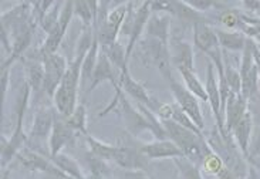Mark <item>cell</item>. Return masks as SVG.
<instances>
[{"label": "cell", "instance_id": "cell-6", "mask_svg": "<svg viewBox=\"0 0 260 179\" xmlns=\"http://www.w3.org/2000/svg\"><path fill=\"white\" fill-rule=\"evenodd\" d=\"M168 84L171 91L174 94V97H175L176 104L182 108L186 114L189 115L190 120L195 122V125H197L198 128L201 129V131H204V114L201 111V105H199V101H198L197 97L190 93L186 87L182 86L181 83H178L174 77H171L168 80Z\"/></svg>", "mask_w": 260, "mask_h": 179}, {"label": "cell", "instance_id": "cell-45", "mask_svg": "<svg viewBox=\"0 0 260 179\" xmlns=\"http://www.w3.org/2000/svg\"><path fill=\"white\" fill-rule=\"evenodd\" d=\"M91 179H107L106 176H92L91 175Z\"/></svg>", "mask_w": 260, "mask_h": 179}, {"label": "cell", "instance_id": "cell-4", "mask_svg": "<svg viewBox=\"0 0 260 179\" xmlns=\"http://www.w3.org/2000/svg\"><path fill=\"white\" fill-rule=\"evenodd\" d=\"M256 47V42L247 37L246 46L242 51L240 60V79H242V95L247 101L253 100L259 93V71L257 65L254 63L253 50Z\"/></svg>", "mask_w": 260, "mask_h": 179}, {"label": "cell", "instance_id": "cell-33", "mask_svg": "<svg viewBox=\"0 0 260 179\" xmlns=\"http://www.w3.org/2000/svg\"><path fill=\"white\" fill-rule=\"evenodd\" d=\"M63 3L64 2H54L53 6L49 9V12L40 20L39 26L42 27V30L46 34H49L50 31L58 24V17H60V12H61V8H63Z\"/></svg>", "mask_w": 260, "mask_h": 179}, {"label": "cell", "instance_id": "cell-7", "mask_svg": "<svg viewBox=\"0 0 260 179\" xmlns=\"http://www.w3.org/2000/svg\"><path fill=\"white\" fill-rule=\"evenodd\" d=\"M118 86L121 87V90H122L124 93L127 94V95H129L131 98H134L138 104L145 105V107H148L149 110H152L154 113H156L158 107L161 105L158 101L155 100V98H152V97L148 94V91L145 90V87L142 86L141 83H138V81L131 76V73L128 70V65H125V67L120 71Z\"/></svg>", "mask_w": 260, "mask_h": 179}, {"label": "cell", "instance_id": "cell-18", "mask_svg": "<svg viewBox=\"0 0 260 179\" xmlns=\"http://www.w3.org/2000/svg\"><path fill=\"white\" fill-rule=\"evenodd\" d=\"M24 61V68H26V79H27L28 87L31 88V91L37 95V94L43 93V83H44V65L40 56H39V50L35 51L33 56L23 58Z\"/></svg>", "mask_w": 260, "mask_h": 179}, {"label": "cell", "instance_id": "cell-17", "mask_svg": "<svg viewBox=\"0 0 260 179\" xmlns=\"http://www.w3.org/2000/svg\"><path fill=\"white\" fill-rule=\"evenodd\" d=\"M249 101L242 94H231L226 101L225 107V131L226 134L232 132L233 127L242 120V117L246 114Z\"/></svg>", "mask_w": 260, "mask_h": 179}, {"label": "cell", "instance_id": "cell-39", "mask_svg": "<svg viewBox=\"0 0 260 179\" xmlns=\"http://www.w3.org/2000/svg\"><path fill=\"white\" fill-rule=\"evenodd\" d=\"M243 8H246L250 13L260 15V2H243L242 3Z\"/></svg>", "mask_w": 260, "mask_h": 179}, {"label": "cell", "instance_id": "cell-2", "mask_svg": "<svg viewBox=\"0 0 260 179\" xmlns=\"http://www.w3.org/2000/svg\"><path fill=\"white\" fill-rule=\"evenodd\" d=\"M31 88L28 87L27 83H24L23 90L17 97L16 102V124L14 129L12 132L10 138L2 136V166L6 168L7 164H10V161L14 157H17V154L23 150V145L27 142V135L24 134L23 129V122H24V115L27 111L28 98H30Z\"/></svg>", "mask_w": 260, "mask_h": 179}, {"label": "cell", "instance_id": "cell-9", "mask_svg": "<svg viewBox=\"0 0 260 179\" xmlns=\"http://www.w3.org/2000/svg\"><path fill=\"white\" fill-rule=\"evenodd\" d=\"M192 30H193V44L204 54H206V57L209 60L223 53L219 46L218 37H216L215 29L211 23L199 22L193 24Z\"/></svg>", "mask_w": 260, "mask_h": 179}, {"label": "cell", "instance_id": "cell-27", "mask_svg": "<svg viewBox=\"0 0 260 179\" xmlns=\"http://www.w3.org/2000/svg\"><path fill=\"white\" fill-rule=\"evenodd\" d=\"M85 141L88 145V152H91L92 155H95L100 159H104V161H113L115 157V152H117V145H111V144H107L104 141H100L97 138H94L91 135L85 136Z\"/></svg>", "mask_w": 260, "mask_h": 179}, {"label": "cell", "instance_id": "cell-23", "mask_svg": "<svg viewBox=\"0 0 260 179\" xmlns=\"http://www.w3.org/2000/svg\"><path fill=\"white\" fill-rule=\"evenodd\" d=\"M17 157L20 159V162L30 171H40L44 173H50L56 168V165L51 162V159H47L46 157H43L42 154L35 152L30 150H21Z\"/></svg>", "mask_w": 260, "mask_h": 179}, {"label": "cell", "instance_id": "cell-32", "mask_svg": "<svg viewBox=\"0 0 260 179\" xmlns=\"http://www.w3.org/2000/svg\"><path fill=\"white\" fill-rule=\"evenodd\" d=\"M174 162L181 175V179H204L201 173V166L190 162L189 159H186L185 157L175 158Z\"/></svg>", "mask_w": 260, "mask_h": 179}, {"label": "cell", "instance_id": "cell-37", "mask_svg": "<svg viewBox=\"0 0 260 179\" xmlns=\"http://www.w3.org/2000/svg\"><path fill=\"white\" fill-rule=\"evenodd\" d=\"M257 157H260V127L256 131L253 141H250V147H249V162H250V165L256 166L254 159Z\"/></svg>", "mask_w": 260, "mask_h": 179}, {"label": "cell", "instance_id": "cell-19", "mask_svg": "<svg viewBox=\"0 0 260 179\" xmlns=\"http://www.w3.org/2000/svg\"><path fill=\"white\" fill-rule=\"evenodd\" d=\"M56 120V110L50 107H42L35 115V120L30 129V138L33 139H44L50 138L51 129Z\"/></svg>", "mask_w": 260, "mask_h": 179}, {"label": "cell", "instance_id": "cell-30", "mask_svg": "<svg viewBox=\"0 0 260 179\" xmlns=\"http://www.w3.org/2000/svg\"><path fill=\"white\" fill-rule=\"evenodd\" d=\"M101 50L106 53L107 57L110 58V61L113 63V65L118 71H121L125 65H128L127 57H125V47L120 42L111 44V46H107V47H101Z\"/></svg>", "mask_w": 260, "mask_h": 179}, {"label": "cell", "instance_id": "cell-8", "mask_svg": "<svg viewBox=\"0 0 260 179\" xmlns=\"http://www.w3.org/2000/svg\"><path fill=\"white\" fill-rule=\"evenodd\" d=\"M205 90L208 94V102L211 104L212 113L216 121V128L222 136L231 135L226 134L225 131V120L222 115V101H220V91H219V83L216 76H215V65L212 64V61L208 63V68H206V84H205Z\"/></svg>", "mask_w": 260, "mask_h": 179}, {"label": "cell", "instance_id": "cell-25", "mask_svg": "<svg viewBox=\"0 0 260 179\" xmlns=\"http://www.w3.org/2000/svg\"><path fill=\"white\" fill-rule=\"evenodd\" d=\"M50 159H51V162L56 165L60 171L64 172L66 175H69L71 179H90L87 178L84 175V172L81 171V168H80V165L77 164V161L73 159V158H71L70 155H67V154L60 152L58 155L50 158Z\"/></svg>", "mask_w": 260, "mask_h": 179}, {"label": "cell", "instance_id": "cell-16", "mask_svg": "<svg viewBox=\"0 0 260 179\" xmlns=\"http://www.w3.org/2000/svg\"><path fill=\"white\" fill-rule=\"evenodd\" d=\"M252 132H253V115L250 111H247L246 114L242 117L235 127H233L231 135L233 136L235 142L239 148L240 154L245 157V159L249 161V147L252 141Z\"/></svg>", "mask_w": 260, "mask_h": 179}, {"label": "cell", "instance_id": "cell-22", "mask_svg": "<svg viewBox=\"0 0 260 179\" xmlns=\"http://www.w3.org/2000/svg\"><path fill=\"white\" fill-rule=\"evenodd\" d=\"M213 29H215L222 51H243L247 37L242 31H232V30L219 29V27H213Z\"/></svg>", "mask_w": 260, "mask_h": 179}, {"label": "cell", "instance_id": "cell-13", "mask_svg": "<svg viewBox=\"0 0 260 179\" xmlns=\"http://www.w3.org/2000/svg\"><path fill=\"white\" fill-rule=\"evenodd\" d=\"M115 70H117V68H115L113 65V63L110 61V58L107 57L106 53L100 49L99 60H97V64H95V68H94V73H92L91 81H90V86H88L87 94H91L100 84H103V83H106V81H110V83L113 84L114 88L120 87L118 86L120 74H117ZM117 71H118V70H117Z\"/></svg>", "mask_w": 260, "mask_h": 179}, {"label": "cell", "instance_id": "cell-1", "mask_svg": "<svg viewBox=\"0 0 260 179\" xmlns=\"http://www.w3.org/2000/svg\"><path fill=\"white\" fill-rule=\"evenodd\" d=\"M162 125L168 135V139H171L179 150L182 151L183 157L198 166H201L205 154L211 150L204 134H197L182 125L176 124L172 120L162 121Z\"/></svg>", "mask_w": 260, "mask_h": 179}, {"label": "cell", "instance_id": "cell-5", "mask_svg": "<svg viewBox=\"0 0 260 179\" xmlns=\"http://www.w3.org/2000/svg\"><path fill=\"white\" fill-rule=\"evenodd\" d=\"M44 65V83H43V93L53 100L57 88L60 87L67 71V61L60 53L49 54L42 58Z\"/></svg>", "mask_w": 260, "mask_h": 179}, {"label": "cell", "instance_id": "cell-29", "mask_svg": "<svg viewBox=\"0 0 260 179\" xmlns=\"http://www.w3.org/2000/svg\"><path fill=\"white\" fill-rule=\"evenodd\" d=\"M100 49H101V46H100L99 39H97V34H95V39H94V43H92L91 49L87 53L84 61H83V68H81V80L83 81H91L92 73H94L97 60H99Z\"/></svg>", "mask_w": 260, "mask_h": 179}, {"label": "cell", "instance_id": "cell-10", "mask_svg": "<svg viewBox=\"0 0 260 179\" xmlns=\"http://www.w3.org/2000/svg\"><path fill=\"white\" fill-rule=\"evenodd\" d=\"M33 16V3L23 2L16 5L14 8L2 13V31H6L12 37L17 30L26 26Z\"/></svg>", "mask_w": 260, "mask_h": 179}, {"label": "cell", "instance_id": "cell-44", "mask_svg": "<svg viewBox=\"0 0 260 179\" xmlns=\"http://www.w3.org/2000/svg\"><path fill=\"white\" fill-rule=\"evenodd\" d=\"M253 57H254V54H253ZM254 63H256V65H257V71H259V79H260V58L254 57Z\"/></svg>", "mask_w": 260, "mask_h": 179}, {"label": "cell", "instance_id": "cell-34", "mask_svg": "<svg viewBox=\"0 0 260 179\" xmlns=\"http://www.w3.org/2000/svg\"><path fill=\"white\" fill-rule=\"evenodd\" d=\"M223 61H225V79L231 88V93L242 94V79H240L239 70L233 67L232 63L226 57H223Z\"/></svg>", "mask_w": 260, "mask_h": 179}, {"label": "cell", "instance_id": "cell-41", "mask_svg": "<svg viewBox=\"0 0 260 179\" xmlns=\"http://www.w3.org/2000/svg\"><path fill=\"white\" fill-rule=\"evenodd\" d=\"M9 79H10V70H3L2 71V86H3V97L7 93V86H9Z\"/></svg>", "mask_w": 260, "mask_h": 179}, {"label": "cell", "instance_id": "cell-43", "mask_svg": "<svg viewBox=\"0 0 260 179\" xmlns=\"http://www.w3.org/2000/svg\"><path fill=\"white\" fill-rule=\"evenodd\" d=\"M253 54H254V57L260 58V49H259V46H257V44H256V47H254Z\"/></svg>", "mask_w": 260, "mask_h": 179}, {"label": "cell", "instance_id": "cell-11", "mask_svg": "<svg viewBox=\"0 0 260 179\" xmlns=\"http://www.w3.org/2000/svg\"><path fill=\"white\" fill-rule=\"evenodd\" d=\"M76 134L77 132L67 124V120L56 111V120H54V125H53L49 138L50 158L58 155L63 151L64 147L69 145L74 139Z\"/></svg>", "mask_w": 260, "mask_h": 179}, {"label": "cell", "instance_id": "cell-42", "mask_svg": "<svg viewBox=\"0 0 260 179\" xmlns=\"http://www.w3.org/2000/svg\"><path fill=\"white\" fill-rule=\"evenodd\" d=\"M246 179H260L259 172H257V169H256V166H254V165H250V166H249Z\"/></svg>", "mask_w": 260, "mask_h": 179}, {"label": "cell", "instance_id": "cell-24", "mask_svg": "<svg viewBox=\"0 0 260 179\" xmlns=\"http://www.w3.org/2000/svg\"><path fill=\"white\" fill-rule=\"evenodd\" d=\"M216 20L219 24H222L226 30H232V31H242L245 27V22H243V12L242 10H236V9H231L226 6L222 10H216Z\"/></svg>", "mask_w": 260, "mask_h": 179}, {"label": "cell", "instance_id": "cell-12", "mask_svg": "<svg viewBox=\"0 0 260 179\" xmlns=\"http://www.w3.org/2000/svg\"><path fill=\"white\" fill-rule=\"evenodd\" d=\"M151 13H152L151 12V2H144V3H138L137 5L133 27H131V33L128 36L127 47H125V57H127V61H129V58L133 56L137 44L140 43L141 36L145 31V27H147V23L149 20Z\"/></svg>", "mask_w": 260, "mask_h": 179}, {"label": "cell", "instance_id": "cell-31", "mask_svg": "<svg viewBox=\"0 0 260 179\" xmlns=\"http://www.w3.org/2000/svg\"><path fill=\"white\" fill-rule=\"evenodd\" d=\"M66 120H67V124L77 134H83L85 136L88 135V132H87V110H85L84 104H78L76 110L73 111V114L67 117Z\"/></svg>", "mask_w": 260, "mask_h": 179}, {"label": "cell", "instance_id": "cell-36", "mask_svg": "<svg viewBox=\"0 0 260 179\" xmlns=\"http://www.w3.org/2000/svg\"><path fill=\"white\" fill-rule=\"evenodd\" d=\"M171 120L176 124H179V125H182L185 128L190 129V131H193V132H197V134H204V131H201V129L198 128L197 125H195V122L190 120V117L185 111H183L182 108L179 107L176 102L172 104V115H171Z\"/></svg>", "mask_w": 260, "mask_h": 179}, {"label": "cell", "instance_id": "cell-38", "mask_svg": "<svg viewBox=\"0 0 260 179\" xmlns=\"http://www.w3.org/2000/svg\"><path fill=\"white\" fill-rule=\"evenodd\" d=\"M122 179H149L147 172L142 169H133V171H125L122 175Z\"/></svg>", "mask_w": 260, "mask_h": 179}, {"label": "cell", "instance_id": "cell-14", "mask_svg": "<svg viewBox=\"0 0 260 179\" xmlns=\"http://www.w3.org/2000/svg\"><path fill=\"white\" fill-rule=\"evenodd\" d=\"M148 159L140 151V147H128V145H117V152L114 157V162L125 171L142 169L145 171L148 166Z\"/></svg>", "mask_w": 260, "mask_h": 179}, {"label": "cell", "instance_id": "cell-3", "mask_svg": "<svg viewBox=\"0 0 260 179\" xmlns=\"http://www.w3.org/2000/svg\"><path fill=\"white\" fill-rule=\"evenodd\" d=\"M137 47H138L140 58L145 64L155 67L167 81L172 77L171 51H169L168 43H164L161 40L151 39V37H145V39H141Z\"/></svg>", "mask_w": 260, "mask_h": 179}, {"label": "cell", "instance_id": "cell-20", "mask_svg": "<svg viewBox=\"0 0 260 179\" xmlns=\"http://www.w3.org/2000/svg\"><path fill=\"white\" fill-rule=\"evenodd\" d=\"M171 61L176 70H195L193 68V51L192 46L185 40L175 39L171 44Z\"/></svg>", "mask_w": 260, "mask_h": 179}, {"label": "cell", "instance_id": "cell-28", "mask_svg": "<svg viewBox=\"0 0 260 179\" xmlns=\"http://www.w3.org/2000/svg\"><path fill=\"white\" fill-rule=\"evenodd\" d=\"M179 74L185 83V87L197 97L198 100L208 101V94H206L205 86L201 83V80L198 79L195 70H179Z\"/></svg>", "mask_w": 260, "mask_h": 179}, {"label": "cell", "instance_id": "cell-21", "mask_svg": "<svg viewBox=\"0 0 260 179\" xmlns=\"http://www.w3.org/2000/svg\"><path fill=\"white\" fill-rule=\"evenodd\" d=\"M169 29H171V16L165 13H151L145 27V37L161 40L164 43L169 42Z\"/></svg>", "mask_w": 260, "mask_h": 179}, {"label": "cell", "instance_id": "cell-40", "mask_svg": "<svg viewBox=\"0 0 260 179\" xmlns=\"http://www.w3.org/2000/svg\"><path fill=\"white\" fill-rule=\"evenodd\" d=\"M216 178L218 179H242L239 178L238 175H235L231 169H228L226 166L222 169V171L219 172L218 175H216Z\"/></svg>", "mask_w": 260, "mask_h": 179}, {"label": "cell", "instance_id": "cell-26", "mask_svg": "<svg viewBox=\"0 0 260 179\" xmlns=\"http://www.w3.org/2000/svg\"><path fill=\"white\" fill-rule=\"evenodd\" d=\"M100 2H74V16L83 23V27H92L97 17Z\"/></svg>", "mask_w": 260, "mask_h": 179}, {"label": "cell", "instance_id": "cell-35", "mask_svg": "<svg viewBox=\"0 0 260 179\" xmlns=\"http://www.w3.org/2000/svg\"><path fill=\"white\" fill-rule=\"evenodd\" d=\"M201 166L204 168V171L206 172V173L215 175V176H216L219 172L225 168V162H223V159L219 157L218 154L211 148V150L205 154L204 161H202V165H201Z\"/></svg>", "mask_w": 260, "mask_h": 179}, {"label": "cell", "instance_id": "cell-15", "mask_svg": "<svg viewBox=\"0 0 260 179\" xmlns=\"http://www.w3.org/2000/svg\"><path fill=\"white\" fill-rule=\"evenodd\" d=\"M140 151L148 159H175L183 157L182 151L171 139H156L152 142L141 144Z\"/></svg>", "mask_w": 260, "mask_h": 179}]
</instances>
